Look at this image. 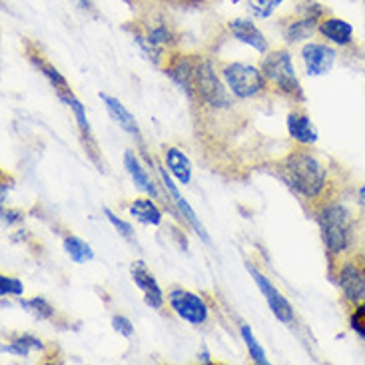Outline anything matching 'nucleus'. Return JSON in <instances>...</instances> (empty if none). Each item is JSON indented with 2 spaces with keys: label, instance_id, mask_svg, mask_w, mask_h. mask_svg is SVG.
<instances>
[{
  "label": "nucleus",
  "instance_id": "f257e3e1",
  "mask_svg": "<svg viewBox=\"0 0 365 365\" xmlns=\"http://www.w3.org/2000/svg\"><path fill=\"white\" fill-rule=\"evenodd\" d=\"M282 170L287 184L302 196L316 197L326 186L327 172L324 164L306 150H294L284 162Z\"/></svg>",
  "mask_w": 365,
  "mask_h": 365
},
{
  "label": "nucleus",
  "instance_id": "f03ea898",
  "mask_svg": "<svg viewBox=\"0 0 365 365\" xmlns=\"http://www.w3.org/2000/svg\"><path fill=\"white\" fill-rule=\"evenodd\" d=\"M319 226L329 254L339 256L341 252H346L351 244V234H354V222L346 207L339 204L324 207L319 214Z\"/></svg>",
  "mask_w": 365,
  "mask_h": 365
},
{
  "label": "nucleus",
  "instance_id": "7ed1b4c3",
  "mask_svg": "<svg viewBox=\"0 0 365 365\" xmlns=\"http://www.w3.org/2000/svg\"><path fill=\"white\" fill-rule=\"evenodd\" d=\"M262 72L269 82H274L277 88L282 90L284 94H289L294 98H304V92H302V84L296 76V70H294V62L287 50H276V52H269L264 62H262Z\"/></svg>",
  "mask_w": 365,
  "mask_h": 365
},
{
  "label": "nucleus",
  "instance_id": "20e7f679",
  "mask_svg": "<svg viewBox=\"0 0 365 365\" xmlns=\"http://www.w3.org/2000/svg\"><path fill=\"white\" fill-rule=\"evenodd\" d=\"M194 94H197V98L204 100L206 104L214 106V108H230L234 104V100L230 98L227 90L224 88V84L220 82L207 60H197L196 76H194Z\"/></svg>",
  "mask_w": 365,
  "mask_h": 365
},
{
  "label": "nucleus",
  "instance_id": "39448f33",
  "mask_svg": "<svg viewBox=\"0 0 365 365\" xmlns=\"http://www.w3.org/2000/svg\"><path fill=\"white\" fill-rule=\"evenodd\" d=\"M224 78H226L227 88L232 90V94L237 98H252L259 94L266 84L264 72H259L252 64H242V62H234L226 66Z\"/></svg>",
  "mask_w": 365,
  "mask_h": 365
},
{
  "label": "nucleus",
  "instance_id": "423d86ee",
  "mask_svg": "<svg viewBox=\"0 0 365 365\" xmlns=\"http://www.w3.org/2000/svg\"><path fill=\"white\" fill-rule=\"evenodd\" d=\"M339 286L347 302L359 304L365 299V256L349 257L339 267Z\"/></svg>",
  "mask_w": 365,
  "mask_h": 365
},
{
  "label": "nucleus",
  "instance_id": "0eeeda50",
  "mask_svg": "<svg viewBox=\"0 0 365 365\" xmlns=\"http://www.w3.org/2000/svg\"><path fill=\"white\" fill-rule=\"evenodd\" d=\"M168 302L172 309L176 312V316L182 317L184 322L192 324V326H202L207 319L206 302L196 294L187 292V289H172Z\"/></svg>",
  "mask_w": 365,
  "mask_h": 365
},
{
  "label": "nucleus",
  "instance_id": "6e6552de",
  "mask_svg": "<svg viewBox=\"0 0 365 365\" xmlns=\"http://www.w3.org/2000/svg\"><path fill=\"white\" fill-rule=\"evenodd\" d=\"M247 272L254 277V282H256V286L259 287L262 296L266 297L267 306L272 309V314L277 317V322H282V324H292V322H294V307H292V304L287 302L286 297L282 296V292H279L277 287L272 286V282H269L262 272H257L254 266H247Z\"/></svg>",
  "mask_w": 365,
  "mask_h": 365
},
{
  "label": "nucleus",
  "instance_id": "1a4fd4ad",
  "mask_svg": "<svg viewBox=\"0 0 365 365\" xmlns=\"http://www.w3.org/2000/svg\"><path fill=\"white\" fill-rule=\"evenodd\" d=\"M302 58L306 62L309 76H324L331 70L334 62H336V50L327 46V44L309 42L302 50Z\"/></svg>",
  "mask_w": 365,
  "mask_h": 365
},
{
  "label": "nucleus",
  "instance_id": "9d476101",
  "mask_svg": "<svg viewBox=\"0 0 365 365\" xmlns=\"http://www.w3.org/2000/svg\"><path fill=\"white\" fill-rule=\"evenodd\" d=\"M132 279L134 284L144 292V302L152 309H162L164 306V292L160 289L156 277L152 276L144 262H134L132 264Z\"/></svg>",
  "mask_w": 365,
  "mask_h": 365
},
{
  "label": "nucleus",
  "instance_id": "9b49d317",
  "mask_svg": "<svg viewBox=\"0 0 365 365\" xmlns=\"http://www.w3.org/2000/svg\"><path fill=\"white\" fill-rule=\"evenodd\" d=\"M197 60L200 58H190L184 54H176L172 56L166 66V74L170 78L178 84L180 88H184L186 94H194V76H196Z\"/></svg>",
  "mask_w": 365,
  "mask_h": 365
},
{
  "label": "nucleus",
  "instance_id": "f8f14e48",
  "mask_svg": "<svg viewBox=\"0 0 365 365\" xmlns=\"http://www.w3.org/2000/svg\"><path fill=\"white\" fill-rule=\"evenodd\" d=\"M160 172V178H162V182H164V186H166V190H168V194L172 196V200H174V204H176V207H178L180 212H182V216H184V220H186L187 224L192 226V230L196 232L197 236L202 237L204 242H210V236H207L206 227L202 226V222L197 220L196 212L192 210V206L186 202V197L180 194V190L176 187V184L172 182V178H170L168 174H166V170L164 168H158Z\"/></svg>",
  "mask_w": 365,
  "mask_h": 365
},
{
  "label": "nucleus",
  "instance_id": "ddd939ff",
  "mask_svg": "<svg viewBox=\"0 0 365 365\" xmlns=\"http://www.w3.org/2000/svg\"><path fill=\"white\" fill-rule=\"evenodd\" d=\"M227 29L232 32V36L240 42H244L247 46H252L254 50H257L259 54H266L267 52V40L266 36L262 34V30L257 29L256 24L252 20L246 19H236L232 22H227Z\"/></svg>",
  "mask_w": 365,
  "mask_h": 365
},
{
  "label": "nucleus",
  "instance_id": "4468645a",
  "mask_svg": "<svg viewBox=\"0 0 365 365\" xmlns=\"http://www.w3.org/2000/svg\"><path fill=\"white\" fill-rule=\"evenodd\" d=\"M317 30L324 38L334 42V44H339V46H347L354 40V26L347 20L336 19V16L322 20Z\"/></svg>",
  "mask_w": 365,
  "mask_h": 365
},
{
  "label": "nucleus",
  "instance_id": "2eb2a0df",
  "mask_svg": "<svg viewBox=\"0 0 365 365\" xmlns=\"http://www.w3.org/2000/svg\"><path fill=\"white\" fill-rule=\"evenodd\" d=\"M287 132L289 136L299 142V144H316L317 142V132L312 124V120L306 114H299V112H292L287 116Z\"/></svg>",
  "mask_w": 365,
  "mask_h": 365
},
{
  "label": "nucleus",
  "instance_id": "dca6fc26",
  "mask_svg": "<svg viewBox=\"0 0 365 365\" xmlns=\"http://www.w3.org/2000/svg\"><path fill=\"white\" fill-rule=\"evenodd\" d=\"M100 100L106 104V108L112 114V118L118 122V126L122 130H126L128 134H134V136H140V128H138V122L136 118L132 116L128 112V108L120 102L118 98H114V96H110V94H104V92H100Z\"/></svg>",
  "mask_w": 365,
  "mask_h": 365
},
{
  "label": "nucleus",
  "instance_id": "f3484780",
  "mask_svg": "<svg viewBox=\"0 0 365 365\" xmlns=\"http://www.w3.org/2000/svg\"><path fill=\"white\" fill-rule=\"evenodd\" d=\"M124 166H126V170H128L130 178L134 180V184H136L140 190L148 192L152 197H158V190H156V186H154V182L150 180L148 172L142 168V164H140V160L136 158V154H134V152H130V150L124 152Z\"/></svg>",
  "mask_w": 365,
  "mask_h": 365
},
{
  "label": "nucleus",
  "instance_id": "a211bd4d",
  "mask_svg": "<svg viewBox=\"0 0 365 365\" xmlns=\"http://www.w3.org/2000/svg\"><path fill=\"white\" fill-rule=\"evenodd\" d=\"M166 164H168L172 176L178 180L180 184H190L192 180V164L187 156L178 148L166 150Z\"/></svg>",
  "mask_w": 365,
  "mask_h": 365
},
{
  "label": "nucleus",
  "instance_id": "6ab92c4d",
  "mask_svg": "<svg viewBox=\"0 0 365 365\" xmlns=\"http://www.w3.org/2000/svg\"><path fill=\"white\" fill-rule=\"evenodd\" d=\"M130 214L136 217L138 222L146 224V226H160V222H162V212L150 197L134 200L132 206H130Z\"/></svg>",
  "mask_w": 365,
  "mask_h": 365
},
{
  "label": "nucleus",
  "instance_id": "aec40b11",
  "mask_svg": "<svg viewBox=\"0 0 365 365\" xmlns=\"http://www.w3.org/2000/svg\"><path fill=\"white\" fill-rule=\"evenodd\" d=\"M58 98L68 106L72 112H74V118H76V124H78L80 132L86 136V138H90V124H88V118H86V110H84V106H82V102H80L70 90H60L58 92Z\"/></svg>",
  "mask_w": 365,
  "mask_h": 365
},
{
  "label": "nucleus",
  "instance_id": "412c9836",
  "mask_svg": "<svg viewBox=\"0 0 365 365\" xmlns=\"http://www.w3.org/2000/svg\"><path fill=\"white\" fill-rule=\"evenodd\" d=\"M316 26H319V22L314 19H307L302 14V19L292 20L289 24H286V38L287 42H299V40L307 38L314 34Z\"/></svg>",
  "mask_w": 365,
  "mask_h": 365
},
{
  "label": "nucleus",
  "instance_id": "4be33fe9",
  "mask_svg": "<svg viewBox=\"0 0 365 365\" xmlns=\"http://www.w3.org/2000/svg\"><path fill=\"white\" fill-rule=\"evenodd\" d=\"M64 252L68 254V257L74 264H84V262L94 259L92 247L84 240H80L78 236H68L64 240Z\"/></svg>",
  "mask_w": 365,
  "mask_h": 365
},
{
  "label": "nucleus",
  "instance_id": "5701e85b",
  "mask_svg": "<svg viewBox=\"0 0 365 365\" xmlns=\"http://www.w3.org/2000/svg\"><path fill=\"white\" fill-rule=\"evenodd\" d=\"M32 349H42V341L32 336H22L10 346H2V354H12L19 357H29Z\"/></svg>",
  "mask_w": 365,
  "mask_h": 365
},
{
  "label": "nucleus",
  "instance_id": "b1692460",
  "mask_svg": "<svg viewBox=\"0 0 365 365\" xmlns=\"http://www.w3.org/2000/svg\"><path fill=\"white\" fill-rule=\"evenodd\" d=\"M20 306L24 307V309H29L32 316H36L38 319H50V317L54 316V307L50 306L48 299H44V297H32V299H20Z\"/></svg>",
  "mask_w": 365,
  "mask_h": 365
},
{
  "label": "nucleus",
  "instance_id": "393cba45",
  "mask_svg": "<svg viewBox=\"0 0 365 365\" xmlns=\"http://www.w3.org/2000/svg\"><path fill=\"white\" fill-rule=\"evenodd\" d=\"M242 337H244V341H246V347L247 351H250V357L254 359V364L257 365H267V357H266V351L262 349V346L257 344V339L254 337L252 334V327L250 326H242Z\"/></svg>",
  "mask_w": 365,
  "mask_h": 365
},
{
  "label": "nucleus",
  "instance_id": "a878e982",
  "mask_svg": "<svg viewBox=\"0 0 365 365\" xmlns=\"http://www.w3.org/2000/svg\"><path fill=\"white\" fill-rule=\"evenodd\" d=\"M32 60H34V64H36V66H38V68L42 70V72H44V76H46V78L50 80V84H52L54 88L58 90V92H60V90H70L66 78H64V76H62V74H60L58 70L54 68L52 64H48V62H44V60L36 58V56H32Z\"/></svg>",
  "mask_w": 365,
  "mask_h": 365
},
{
  "label": "nucleus",
  "instance_id": "bb28decb",
  "mask_svg": "<svg viewBox=\"0 0 365 365\" xmlns=\"http://www.w3.org/2000/svg\"><path fill=\"white\" fill-rule=\"evenodd\" d=\"M284 0H247V4H250V9L252 12L259 16V19H267V16H272L274 14V10L282 4Z\"/></svg>",
  "mask_w": 365,
  "mask_h": 365
},
{
  "label": "nucleus",
  "instance_id": "cd10ccee",
  "mask_svg": "<svg viewBox=\"0 0 365 365\" xmlns=\"http://www.w3.org/2000/svg\"><path fill=\"white\" fill-rule=\"evenodd\" d=\"M24 294V284L12 276L0 277V296H22Z\"/></svg>",
  "mask_w": 365,
  "mask_h": 365
},
{
  "label": "nucleus",
  "instance_id": "c85d7f7f",
  "mask_svg": "<svg viewBox=\"0 0 365 365\" xmlns=\"http://www.w3.org/2000/svg\"><path fill=\"white\" fill-rule=\"evenodd\" d=\"M349 324H351V329L356 331L357 336H361L365 339V302L356 304V309L351 312V317H349Z\"/></svg>",
  "mask_w": 365,
  "mask_h": 365
},
{
  "label": "nucleus",
  "instance_id": "c756f323",
  "mask_svg": "<svg viewBox=\"0 0 365 365\" xmlns=\"http://www.w3.org/2000/svg\"><path fill=\"white\" fill-rule=\"evenodd\" d=\"M104 214H106V217H108V222L112 224V226L118 230L122 236L126 237V240H134V230H132V226H130L128 222H124V220H120L112 210H108V207H104Z\"/></svg>",
  "mask_w": 365,
  "mask_h": 365
},
{
  "label": "nucleus",
  "instance_id": "7c9ffc66",
  "mask_svg": "<svg viewBox=\"0 0 365 365\" xmlns=\"http://www.w3.org/2000/svg\"><path fill=\"white\" fill-rule=\"evenodd\" d=\"M112 327H114L118 334H122L124 337H132V334H134V326H132V322H130L128 317H124V316L112 317Z\"/></svg>",
  "mask_w": 365,
  "mask_h": 365
},
{
  "label": "nucleus",
  "instance_id": "2f4dec72",
  "mask_svg": "<svg viewBox=\"0 0 365 365\" xmlns=\"http://www.w3.org/2000/svg\"><path fill=\"white\" fill-rule=\"evenodd\" d=\"M24 217V214L22 212H16V210H2V222L6 224V226H12V224H16V222H20Z\"/></svg>",
  "mask_w": 365,
  "mask_h": 365
},
{
  "label": "nucleus",
  "instance_id": "473e14b6",
  "mask_svg": "<svg viewBox=\"0 0 365 365\" xmlns=\"http://www.w3.org/2000/svg\"><path fill=\"white\" fill-rule=\"evenodd\" d=\"M357 202H359L361 210H365V186L359 187V192H357Z\"/></svg>",
  "mask_w": 365,
  "mask_h": 365
},
{
  "label": "nucleus",
  "instance_id": "72a5a7b5",
  "mask_svg": "<svg viewBox=\"0 0 365 365\" xmlns=\"http://www.w3.org/2000/svg\"><path fill=\"white\" fill-rule=\"evenodd\" d=\"M200 361H202V364H210V354H207L206 349L200 354Z\"/></svg>",
  "mask_w": 365,
  "mask_h": 365
},
{
  "label": "nucleus",
  "instance_id": "f704fd0d",
  "mask_svg": "<svg viewBox=\"0 0 365 365\" xmlns=\"http://www.w3.org/2000/svg\"><path fill=\"white\" fill-rule=\"evenodd\" d=\"M364 2H365V0H364Z\"/></svg>",
  "mask_w": 365,
  "mask_h": 365
}]
</instances>
